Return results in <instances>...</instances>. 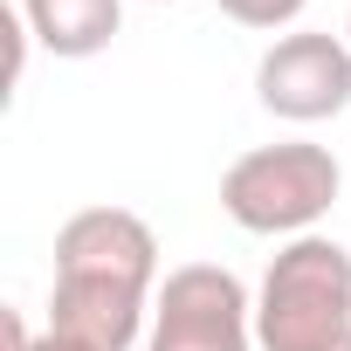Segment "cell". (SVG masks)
<instances>
[{
    "mask_svg": "<svg viewBox=\"0 0 351 351\" xmlns=\"http://www.w3.org/2000/svg\"><path fill=\"white\" fill-rule=\"evenodd\" d=\"M0 351H90V344H76V337H62V330H42V337H28L21 310H0Z\"/></svg>",
    "mask_w": 351,
    "mask_h": 351,
    "instance_id": "obj_8",
    "label": "cell"
},
{
    "mask_svg": "<svg viewBox=\"0 0 351 351\" xmlns=\"http://www.w3.org/2000/svg\"><path fill=\"white\" fill-rule=\"evenodd\" d=\"M248 344H255V303L234 269L186 262L158 282L145 351H248Z\"/></svg>",
    "mask_w": 351,
    "mask_h": 351,
    "instance_id": "obj_4",
    "label": "cell"
},
{
    "mask_svg": "<svg viewBox=\"0 0 351 351\" xmlns=\"http://www.w3.org/2000/svg\"><path fill=\"white\" fill-rule=\"evenodd\" d=\"M14 8L28 14L35 42L49 56H69V62L104 56L117 42V21H124V0H14Z\"/></svg>",
    "mask_w": 351,
    "mask_h": 351,
    "instance_id": "obj_6",
    "label": "cell"
},
{
    "mask_svg": "<svg viewBox=\"0 0 351 351\" xmlns=\"http://www.w3.org/2000/svg\"><path fill=\"white\" fill-rule=\"evenodd\" d=\"M344 172L324 145H255L221 172V214L248 234H310L337 207Z\"/></svg>",
    "mask_w": 351,
    "mask_h": 351,
    "instance_id": "obj_3",
    "label": "cell"
},
{
    "mask_svg": "<svg viewBox=\"0 0 351 351\" xmlns=\"http://www.w3.org/2000/svg\"><path fill=\"white\" fill-rule=\"evenodd\" d=\"M214 8H221L228 21H241V28H289L310 0H214Z\"/></svg>",
    "mask_w": 351,
    "mask_h": 351,
    "instance_id": "obj_7",
    "label": "cell"
},
{
    "mask_svg": "<svg viewBox=\"0 0 351 351\" xmlns=\"http://www.w3.org/2000/svg\"><path fill=\"white\" fill-rule=\"evenodd\" d=\"M344 42H351V21H344Z\"/></svg>",
    "mask_w": 351,
    "mask_h": 351,
    "instance_id": "obj_10",
    "label": "cell"
},
{
    "mask_svg": "<svg viewBox=\"0 0 351 351\" xmlns=\"http://www.w3.org/2000/svg\"><path fill=\"white\" fill-rule=\"evenodd\" d=\"M255 97L262 110L289 117V124H324L351 104V42L337 35H282L262 62H255Z\"/></svg>",
    "mask_w": 351,
    "mask_h": 351,
    "instance_id": "obj_5",
    "label": "cell"
},
{
    "mask_svg": "<svg viewBox=\"0 0 351 351\" xmlns=\"http://www.w3.org/2000/svg\"><path fill=\"white\" fill-rule=\"evenodd\" d=\"M337 351H351V337H344V344H337Z\"/></svg>",
    "mask_w": 351,
    "mask_h": 351,
    "instance_id": "obj_9",
    "label": "cell"
},
{
    "mask_svg": "<svg viewBox=\"0 0 351 351\" xmlns=\"http://www.w3.org/2000/svg\"><path fill=\"white\" fill-rule=\"evenodd\" d=\"M152 282H158V234L131 207H83L56 234L49 330L90 351H131L152 317Z\"/></svg>",
    "mask_w": 351,
    "mask_h": 351,
    "instance_id": "obj_1",
    "label": "cell"
},
{
    "mask_svg": "<svg viewBox=\"0 0 351 351\" xmlns=\"http://www.w3.org/2000/svg\"><path fill=\"white\" fill-rule=\"evenodd\" d=\"M351 337V248L330 234H296L255 296L262 351H337Z\"/></svg>",
    "mask_w": 351,
    "mask_h": 351,
    "instance_id": "obj_2",
    "label": "cell"
}]
</instances>
